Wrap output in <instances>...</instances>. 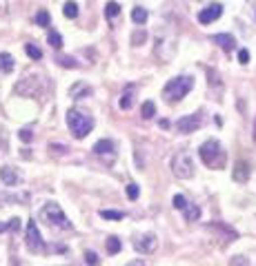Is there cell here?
<instances>
[{
    "label": "cell",
    "instance_id": "6da1fadb",
    "mask_svg": "<svg viewBox=\"0 0 256 266\" xmlns=\"http://www.w3.org/2000/svg\"><path fill=\"white\" fill-rule=\"evenodd\" d=\"M198 155H201L203 164H207L210 168H223L225 162H227V153H225L223 144H220L218 140H207L201 144V149H198Z\"/></svg>",
    "mask_w": 256,
    "mask_h": 266
},
{
    "label": "cell",
    "instance_id": "7a4b0ae2",
    "mask_svg": "<svg viewBox=\"0 0 256 266\" xmlns=\"http://www.w3.org/2000/svg\"><path fill=\"white\" fill-rule=\"evenodd\" d=\"M67 127L69 131L74 133V137L83 140L85 135H89L91 129H94V118L85 111H78V109H69L67 111Z\"/></svg>",
    "mask_w": 256,
    "mask_h": 266
},
{
    "label": "cell",
    "instance_id": "3957f363",
    "mask_svg": "<svg viewBox=\"0 0 256 266\" xmlns=\"http://www.w3.org/2000/svg\"><path fill=\"white\" fill-rule=\"evenodd\" d=\"M194 87V78L192 75H178V78H171L170 82L165 84L163 93H165L167 102H180Z\"/></svg>",
    "mask_w": 256,
    "mask_h": 266
},
{
    "label": "cell",
    "instance_id": "277c9868",
    "mask_svg": "<svg viewBox=\"0 0 256 266\" xmlns=\"http://www.w3.org/2000/svg\"><path fill=\"white\" fill-rule=\"evenodd\" d=\"M41 220L47 222L49 226H56V229H65V231L72 229V222H69V217L65 215L63 208H60L56 202H47L45 206L41 208Z\"/></svg>",
    "mask_w": 256,
    "mask_h": 266
},
{
    "label": "cell",
    "instance_id": "5b68a950",
    "mask_svg": "<svg viewBox=\"0 0 256 266\" xmlns=\"http://www.w3.org/2000/svg\"><path fill=\"white\" fill-rule=\"evenodd\" d=\"M171 173H174L176 177H180V180H187V177L194 175V162H192V158H189V153L180 151V153H176L174 158H171Z\"/></svg>",
    "mask_w": 256,
    "mask_h": 266
},
{
    "label": "cell",
    "instance_id": "8992f818",
    "mask_svg": "<svg viewBox=\"0 0 256 266\" xmlns=\"http://www.w3.org/2000/svg\"><path fill=\"white\" fill-rule=\"evenodd\" d=\"M25 244H27V248L32 253H43V251H45L43 235H41V231H38V226H36V222H34V220L27 222V235H25Z\"/></svg>",
    "mask_w": 256,
    "mask_h": 266
},
{
    "label": "cell",
    "instance_id": "52a82bcc",
    "mask_svg": "<svg viewBox=\"0 0 256 266\" xmlns=\"http://www.w3.org/2000/svg\"><path fill=\"white\" fill-rule=\"evenodd\" d=\"M134 248L138 253H143V255H149V253H154L158 248V237L154 233H140L134 237Z\"/></svg>",
    "mask_w": 256,
    "mask_h": 266
},
{
    "label": "cell",
    "instance_id": "ba28073f",
    "mask_svg": "<svg viewBox=\"0 0 256 266\" xmlns=\"http://www.w3.org/2000/svg\"><path fill=\"white\" fill-rule=\"evenodd\" d=\"M220 13H223V4L212 2V4H207L205 9H201V13H198V22H201V25H210V22L218 20Z\"/></svg>",
    "mask_w": 256,
    "mask_h": 266
},
{
    "label": "cell",
    "instance_id": "9c48e42d",
    "mask_svg": "<svg viewBox=\"0 0 256 266\" xmlns=\"http://www.w3.org/2000/svg\"><path fill=\"white\" fill-rule=\"evenodd\" d=\"M210 229L214 231V233H218V237L223 239L225 244H229V242H234V239H238V233H236V231H234L232 226L223 224V222H212Z\"/></svg>",
    "mask_w": 256,
    "mask_h": 266
},
{
    "label": "cell",
    "instance_id": "30bf717a",
    "mask_svg": "<svg viewBox=\"0 0 256 266\" xmlns=\"http://www.w3.org/2000/svg\"><path fill=\"white\" fill-rule=\"evenodd\" d=\"M198 127H201V118H198L196 113L183 115V118L178 120V124H176V129H178L180 133H194Z\"/></svg>",
    "mask_w": 256,
    "mask_h": 266
},
{
    "label": "cell",
    "instance_id": "8fae6325",
    "mask_svg": "<svg viewBox=\"0 0 256 266\" xmlns=\"http://www.w3.org/2000/svg\"><path fill=\"white\" fill-rule=\"evenodd\" d=\"M0 180L5 182V186H16L20 182V175L16 173L14 166H2L0 168Z\"/></svg>",
    "mask_w": 256,
    "mask_h": 266
},
{
    "label": "cell",
    "instance_id": "7c38bea8",
    "mask_svg": "<svg viewBox=\"0 0 256 266\" xmlns=\"http://www.w3.org/2000/svg\"><path fill=\"white\" fill-rule=\"evenodd\" d=\"M247 180H250V164L238 160L234 164V182H247Z\"/></svg>",
    "mask_w": 256,
    "mask_h": 266
},
{
    "label": "cell",
    "instance_id": "4fadbf2b",
    "mask_svg": "<svg viewBox=\"0 0 256 266\" xmlns=\"http://www.w3.org/2000/svg\"><path fill=\"white\" fill-rule=\"evenodd\" d=\"M212 40H214L220 49H225V51H232V49L236 47V40H234L232 33H216Z\"/></svg>",
    "mask_w": 256,
    "mask_h": 266
},
{
    "label": "cell",
    "instance_id": "5bb4252c",
    "mask_svg": "<svg viewBox=\"0 0 256 266\" xmlns=\"http://www.w3.org/2000/svg\"><path fill=\"white\" fill-rule=\"evenodd\" d=\"M114 151H116V146H114L112 140H98L94 144V153L96 155H114Z\"/></svg>",
    "mask_w": 256,
    "mask_h": 266
},
{
    "label": "cell",
    "instance_id": "9a60e30c",
    "mask_svg": "<svg viewBox=\"0 0 256 266\" xmlns=\"http://www.w3.org/2000/svg\"><path fill=\"white\" fill-rule=\"evenodd\" d=\"M14 71V56L0 51V73H11Z\"/></svg>",
    "mask_w": 256,
    "mask_h": 266
},
{
    "label": "cell",
    "instance_id": "2e32d148",
    "mask_svg": "<svg viewBox=\"0 0 256 266\" xmlns=\"http://www.w3.org/2000/svg\"><path fill=\"white\" fill-rule=\"evenodd\" d=\"M183 215H185V220H187V222H198V220H201V208H198L196 204H189L187 202V206L183 208Z\"/></svg>",
    "mask_w": 256,
    "mask_h": 266
},
{
    "label": "cell",
    "instance_id": "e0dca14e",
    "mask_svg": "<svg viewBox=\"0 0 256 266\" xmlns=\"http://www.w3.org/2000/svg\"><path fill=\"white\" fill-rule=\"evenodd\" d=\"M89 93H91V89L87 87V84H74L69 96H72L74 100H81V96H89Z\"/></svg>",
    "mask_w": 256,
    "mask_h": 266
},
{
    "label": "cell",
    "instance_id": "ac0fdd59",
    "mask_svg": "<svg viewBox=\"0 0 256 266\" xmlns=\"http://www.w3.org/2000/svg\"><path fill=\"white\" fill-rule=\"evenodd\" d=\"M140 115H143L145 120H152L154 115H156V104H154L152 100L143 102V106H140Z\"/></svg>",
    "mask_w": 256,
    "mask_h": 266
},
{
    "label": "cell",
    "instance_id": "d6986e66",
    "mask_svg": "<svg viewBox=\"0 0 256 266\" xmlns=\"http://www.w3.org/2000/svg\"><path fill=\"white\" fill-rule=\"evenodd\" d=\"M123 248V242L116 237V235H112V237H107V253L109 255H116L118 251Z\"/></svg>",
    "mask_w": 256,
    "mask_h": 266
},
{
    "label": "cell",
    "instance_id": "ffe728a7",
    "mask_svg": "<svg viewBox=\"0 0 256 266\" xmlns=\"http://www.w3.org/2000/svg\"><path fill=\"white\" fill-rule=\"evenodd\" d=\"M18 229H20L18 217H11L9 222H0V233H5V231H18Z\"/></svg>",
    "mask_w": 256,
    "mask_h": 266
},
{
    "label": "cell",
    "instance_id": "44dd1931",
    "mask_svg": "<svg viewBox=\"0 0 256 266\" xmlns=\"http://www.w3.org/2000/svg\"><path fill=\"white\" fill-rule=\"evenodd\" d=\"M131 104H134V89H127L125 93H123V98H121V106L123 109H131Z\"/></svg>",
    "mask_w": 256,
    "mask_h": 266
},
{
    "label": "cell",
    "instance_id": "7402d4cb",
    "mask_svg": "<svg viewBox=\"0 0 256 266\" xmlns=\"http://www.w3.org/2000/svg\"><path fill=\"white\" fill-rule=\"evenodd\" d=\"M131 20H134L136 25H145V20H147V11H145L143 7H136L134 11H131Z\"/></svg>",
    "mask_w": 256,
    "mask_h": 266
},
{
    "label": "cell",
    "instance_id": "603a6c76",
    "mask_svg": "<svg viewBox=\"0 0 256 266\" xmlns=\"http://www.w3.org/2000/svg\"><path fill=\"white\" fill-rule=\"evenodd\" d=\"M29 200V195L27 193H23V195H0V206L5 202H27Z\"/></svg>",
    "mask_w": 256,
    "mask_h": 266
},
{
    "label": "cell",
    "instance_id": "cb8c5ba5",
    "mask_svg": "<svg viewBox=\"0 0 256 266\" xmlns=\"http://www.w3.org/2000/svg\"><path fill=\"white\" fill-rule=\"evenodd\" d=\"M63 13H65V18H76V16H78V4L74 2V0H69V2H65Z\"/></svg>",
    "mask_w": 256,
    "mask_h": 266
},
{
    "label": "cell",
    "instance_id": "d4e9b609",
    "mask_svg": "<svg viewBox=\"0 0 256 266\" xmlns=\"http://www.w3.org/2000/svg\"><path fill=\"white\" fill-rule=\"evenodd\" d=\"M25 51H27V56L32 58V60H41V58H43V51L36 47V44H32V42L25 44Z\"/></svg>",
    "mask_w": 256,
    "mask_h": 266
},
{
    "label": "cell",
    "instance_id": "484cf974",
    "mask_svg": "<svg viewBox=\"0 0 256 266\" xmlns=\"http://www.w3.org/2000/svg\"><path fill=\"white\" fill-rule=\"evenodd\" d=\"M47 40H49V44H51L54 49H60V47H63V35H60L58 31H49Z\"/></svg>",
    "mask_w": 256,
    "mask_h": 266
},
{
    "label": "cell",
    "instance_id": "4316f807",
    "mask_svg": "<svg viewBox=\"0 0 256 266\" xmlns=\"http://www.w3.org/2000/svg\"><path fill=\"white\" fill-rule=\"evenodd\" d=\"M118 13H121V4L114 2V0H112V2H107V7H105V16H107L109 20H112V18H114V16H118Z\"/></svg>",
    "mask_w": 256,
    "mask_h": 266
},
{
    "label": "cell",
    "instance_id": "83f0119b",
    "mask_svg": "<svg viewBox=\"0 0 256 266\" xmlns=\"http://www.w3.org/2000/svg\"><path fill=\"white\" fill-rule=\"evenodd\" d=\"M36 22H38V25H41V27H49V22H51V16H49V13L45 11V9H41V11L36 13Z\"/></svg>",
    "mask_w": 256,
    "mask_h": 266
},
{
    "label": "cell",
    "instance_id": "f1b7e54d",
    "mask_svg": "<svg viewBox=\"0 0 256 266\" xmlns=\"http://www.w3.org/2000/svg\"><path fill=\"white\" fill-rule=\"evenodd\" d=\"M100 217H105V220H123L125 213H121V211H100Z\"/></svg>",
    "mask_w": 256,
    "mask_h": 266
},
{
    "label": "cell",
    "instance_id": "f546056e",
    "mask_svg": "<svg viewBox=\"0 0 256 266\" xmlns=\"http://www.w3.org/2000/svg\"><path fill=\"white\" fill-rule=\"evenodd\" d=\"M229 266H250V260L245 255H234L229 260Z\"/></svg>",
    "mask_w": 256,
    "mask_h": 266
},
{
    "label": "cell",
    "instance_id": "4dcf8cb0",
    "mask_svg": "<svg viewBox=\"0 0 256 266\" xmlns=\"http://www.w3.org/2000/svg\"><path fill=\"white\" fill-rule=\"evenodd\" d=\"M56 60H58V65L67 66V69H74V66H76V60H74V58H69V56H58Z\"/></svg>",
    "mask_w": 256,
    "mask_h": 266
},
{
    "label": "cell",
    "instance_id": "1f68e13d",
    "mask_svg": "<svg viewBox=\"0 0 256 266\" xmlns=\"http://www.w3.org/2000/svg\"><path fill=\"white\" fill-rule=\"evenodd\" d=\"M138 195H140L138 184H127V198H129V200H138Z\"/></svg>",
    "mask_w": 256,
    "mask_h": 266
},
{
    "label": "cell",
    "instance_id": "d6a6232c",
    "mask_svg": "<svg viewBox=\"0 0 256 266\" xmlns=\"http://www.w3.org/2000/svg\"><path fill=\"white\" fill-rule=\"evenodd\" d=\"M85 262H87V264H89V266H98V255H96V253L94 251H87L85 253Z\"/></svg>",
    "mask_w": 256,
    "mask_h": 266
},
{
    "label": "cell",
    "instance_id": "836d02e7",
    "mask_svg": "<svg viewBox=\"0 0 256 266\" xmlns=\"http://www.w3.org/2000/svg\"><path fill=\"white\" fill-rule=\"evenodd\" d=\"M18 137L23 142H32V137H34V133H32V129H20V133H18Z\"/></svg>",
    "mask_w": 256,
    "mask_h": 266
},
{
    "label": "cell",
    "instance_id": "e575fe53",
    "mask_svg": "<svg viewBox=\"0 0 256 266\" xmlns=\"http://www.w3.org/2000/svg\"><path fill=\"white\" fill-rule=\"evenodd\" d=\"M174 206L178 208V211H183V208L187 206V200H185L183 195H174Z\"/></svg>",
    "mask_w": 256,
    "mask_h": 266
},
{
    "label": "cell",
    "instance_id": "d590c367",
    "mask_svg": "<svg viewBox=\"0 0 256 266\" xmlns=\"http://www.w3.org/2000/svg\"><path fill=\"white\" fill-rule=\"evenodd\" d=\"M238 60H241V65H247V62H250V51H247V49H241V51H238Z\"/></svg>",
    "mask_w": 256,
    "mask_h": 266
},
{
    "label": "cell",
    "instance_id": "8d00e7d4",
    "mask_svg": "<svg viewBox=\"0 0 256 266\" xmlns=\"http://www.w3.org/2000/svg\"><path fill=\"white\" fill-rule=\"evenodd\" d=\"M51 151H58V153H65L67 146H60V144H51Z\"/></svg>",
    "mask_w": 256,
    "mask_h": 266
},
{
    "label": "cell",
    "instance_id": "74e56055",
    "mask_svg": "<svg viewBox=\"0 0 256 266\" xmlns=\"http://www.w3.org/2000/svg\"><path fill=\"white\" fill-rule=\"evenodd\" d=\"M127 266H145V262H143V260H131Z\"/></svg>",
    "mask_w": 256,
    "mask_h": 266
},
{
    "label": "cell",
    "instance_id": "f35d334b",
    "mask_svg": "<svg viewBox=\"0 0 256 266\" xmlns=\"http://www.w3.org/2000/svg\"><path fill=\"white\" fill-rule=\"evenodd\" d=\"M254 142H256V120H254Z\"/></svg>",
    "mask_w": 256,
    "mask_h": 266
}]
</instances>
